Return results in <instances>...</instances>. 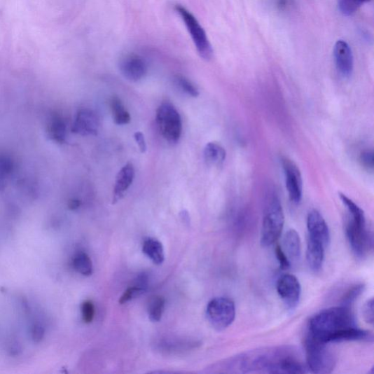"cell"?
<instances>
[{
	"label": "cell",
	"instance_id": "8992f818",
	"mask_svg": "<svg viewBox=\"0 0 374 374\" xmlns=\"http://www.w3.org/2000/svg\"><path fill=\"white\" fill-rule=\"evenodd\" d=\"M156 123L160 132L169 144H176L182 134L181 117L174 105L165 103L156 112Z\"/></svg>",
	"mask_w": 374,
	"mask_h": 374
},
{
	"label": "cell",
	"instance_id": "603a6c76",
	"mask_svg": "<svg viewBox=\"0 0 374 374\" xmlns=\"http://www.w3.org/2000/svg\"><path fill=\"white\" fill-rule=\"evenodd\" d=\"M370 0H338L339 11L345 15H351L358 11L363 5Z\"/></svg>",
	"mask_w": 374,
	"mask_h": 374
},
{
	"label": "cell",
	"instance_id": "f546056e",
	"mask_svg": "<svg viewBox=\"0 0 374 374\" xmlns=\"http://www.w3.org/2000/svg\"><path fill=\"white\" fill-rule=\"evenodd\" d=\"M275 253L281 268L283 270H287L290 268L291 262L290 260H289L282 247L277 245L275 249Z\"/></svg>",
	"mask_w": 374,
	"mask_h": 374
},
{
	"label": "cell",
	"instance_id": "52a82bcc",
	"mask_svg": "<svg viewBox=\"0 0 374 374\" xmlns=\"http://www.w3.org/2000/svg\"><path fill=\"white\" fill-rule=\"evenodd\" d=\"M207 315L214 329L219 331H224L233 324L235 319V303L227 298H215L207 305Z\"/></svg>",
	"mask_w": 374,
	"mask_h": 374
},
{
	"label": "cell",
	"instance_id": "d4e9b609",
	"mask_svg": "<svg viewBox=\"0 0 374 374\" xmlns=\"http://www.w3.org/2000/svg\"><path fill=\"white\" fill-rule=\"evenodd\" d=\"M174 82L176 86L184 93L193 97L199 96L200 92L198 89L189 79L182 76H176L174 78Z\"/></svg>",
	"mask_w": 374,
	"mask_h": 374
},
{
	"label": "cell",
	"instance_id": "d6a6232c",
	"mask_svg": "<svg viewBox=\"0 0 374 374\" xmlns=\"http://www.w3.org/2000/svg\"><path fill=\"white\" fill-rule=\"evenodd\" d=\"M134 138L141 151L145 153L147 150V146L144 134L141 132H136Z\"/></svg>",
	"mask_w": 374,
	"mask_h": 374
},
{
	"label": "cell",
	"instance_id": "9c48e42d",
	"mask_svg": "<svg viewBox=\"0 0 374 374\" xmlns=\"http://www.w3.org/2000/svg\"><path fill=\"white\" fill-rule=\"evenodd\" d=\"M277 291L286 308L295 310L300 302L301 285L298 279L291 275H284L277 283Z\"/></svg>",
	"mask_w": 374,
	"mask_h": 374
},
{
	"label": "cell",
	"instance_id": "836d02e7",
	"mask_svg": "<svg viewBox=\"0 0 374 374\" xmlns=\"http://www.w3.org/2000/svg\"><path fill=\"white\" fill-rule=\"evenodd\" d=\"M44 334L43 328L40 326H36L32 331V337L36 342L41 341Z\"/></svg>",
	"mask_w": 374,
	"mask_h": 374
},
{
	"label": "cell",
	"instance_id": "30bf717a",
	"mask_svg": "<svg viewBox=\"0 0 374 374\" xmlns=\"http://www.w3.org/2000/svg\"><path fill=\"white\" fill-rule=\"evenodd\" d=\"M118 67L122 75L132 82L142 80L148 72L146 60L136 54H128L123 57L118 63Z\"/></svg>",
	"mask_w": 374,
	"mask_h": 374
},
{
	"label": "cell",
	"instance_id": "277c9868",
	"mask_svg": "<svg viewBox=\"0 0 374 374\" xmlns=\"http://www.w3.org/2000/svg\"><path fill=\"white\" fill-rule=\"evenodd\" d=\"M284 221L282 203L277 198H274L269 202L263 217L261 240L263 247H270L279 240Z\"/></svg>",
	"mask_w": 374,
	"mask_h": 374
},
{
	"label": "cell",
	"instance_id": "4316f807",
	"mask_svg": "<svg viewBox=\"0 0 374 374\" xmlns=\"http://www.w3.org/2000/svg\"><path fill=\"white\" fill-rule=\"evenodd\" d=\"M95 309L92 301H85L82 305V316L84 322L91 323L95 317Z\"/></svg>",
	"mask_w": 374,
	"mask_h": 374
},
{
	"label": "cell",
	"instance_id": "4fadbf2b",
	"mask_svg": "<svg viewBox=\"0 0 374 374\" xmlns=\"http://www.w3.org/2000/svg\"><path fill=\"white\" fill-rule=\"evenodd\" d=\"M334 58L337 70L345 78H349L354 69L352 49L345 41H338L334 47Z\"/></svg>",
	"mask_w": 374,
	"mask_h": 374
},
{
	"label": "cell",
	"instance_id": "d6986e66",
	"mask_svg": "<svg viewBox=\"0 0 374 374\" xmlns=\"http://www.w3.org/2000/svg\"><path fill=\"white\" fill-rule=\"evenodd\" d=\"M111 108L113 121L117 125H126L131 121L130 113L127 111L122 100L118 97H113L111 100Z\"/></svg>",
	"mask_w": 374,
	"mask_h": 374
},
{
	"label": "cell",
	"instance_id": "7a4b0ae2",
	"mask_svg": "<svg viewBox=\"0 0 374 374\" xmlns=\"http://www.w3.org/2000/svg\"><path fill=\"white\" fill-rule=\"evenodd\" d=\"M305 360L307 367L314 373H331L336 364V358L326 344L317 341L307 335L305 338Z\"/></svg>",
	"mask_w": 374,
	"mask_h": 374
},
{
	"label": "cell",
	"instance_id": "1f68e13d",
	"mask_svg": "<svg viewBox=\"0 0 374 374\" xmlns=\"http://www.w3.org/2000/svg\"><path fill=\"white\" fill-rule=\"evenodd\" d=\"M276 8L280 12H288L295 6V0H274Z\"/></svg>",
	"mask_w": 374,
	"mask_h": 374
},
{
	"label": "cell",
	"instance_id": "2e32d148",
	"mask_svg": "<svg viewBox=\"0 0 374 374\" xmlns=\"http://www.w3.org/2000/svg\"><path fill=\"white\" fill-rule=\"evenodd\" d=\"M284 249L286 256L291 262L297 261L301 255V242L298 232L293 229L289 230L284 236Z\"/></svg>",
	"mask_w": 374,
	"mask_h": 374
},
{
	"label": "cell",
	"instance_id": "4dcf8cb0",
	"mask_svg": "<svg viewBox=\"0 0 374 374\" xmlns=\"http://www.w3.org/2000/svg\"><path fill=\"white\" fill-rule=\"evenodd\" d=\"M363 314L365 321L369 325H373V299L370 298L366 301L363 308Z\"/></svg>",
	"mask_w": 374,
	"mask_h": 374
},
{
	"label": "cell",
	"instance_id": "f1b7e54d",
	"mask_svg": "<svg viewBox=\"0 0 374 374\" xmlns=\"http://www.w3.org/2000/svg\"><path fill=\"white\" fill-rule=\"evenodd\" d=\"M360 162L363 167L368 171L373 169V150L367 149L361 152Z\"/></svg>",
	"mask_w": 374,
	"mask_h": 374
},
{
	"label": "cell",
	"instance_id": "6da1fadb",
	"mask_svg": "<svg viewBox=\"0 0 374 374\" xmlns=\"http://www.w3.org/2000/svg\"><path fill=\"white\" fill-rule=\"evenodd\" d=\"M309 335L323 344L343 342H372L373 333L356 326L351 307L339 305L323 310L309 323Z\"/></svg>",
	"mask_w": 374,
	"mask_h": 374
},
{
	"label": "cell",
	"instance_id": "cb8c5ba5",
	"mask_svg": "<svg viewBox=\"0 0 374 374\" xmlns=\"http://www.w3.org/2000/svg\"><path fill=\"white\" fill-rule=\"evenodd\" d=\"M365 285L363 284L354 285L349 289L341 300V305L345 307H351L356 300L363 293Z\"/></svg>",
	"mask_w": 374,
	"mask_h": 374
},
{
	"label": "cell",
	"instance_id": "3957f363",
	"mask_svg": "<svg viewBox=\"0 0 374 374\" xmlns=\"http://www.w3.org/2000/svg\"><path fill=\"white\" fill-rule=\"evenodd\" d=\"M346 235L356 257L363 258L373 249V234L368 229L366 216H352L346 224Z\"/></svg>",
	"mask_w": 374,
	"mask_h": 374
},
{
	"label": "cell",
	"instance_id": "ac0fdd59",
	"mask_svg": "<svg viewBox=\"0 0 374 374\" xmlns=\"http://www.w3.org/2000/svg\"><path fill=\"white\" fill-rule=\"evenodd\" d=\"M143 251L156 265H161L165 261L162 244L155 239L146 240L143 245Z\"/></svg>",
	"mask_w": 374,
	"mask_h": 374
},
{
	"label": "cell",
	"instance_id": "484cf974",
	"mask_svg": "<svg viewBox=\"0 0 374 374\" xmlns=\"http://www.w3.org/2000/svg\"><path fill=\"white\" fill-rule=\"evenodd\" d=\"M144 280L141 279V282L139 284V285H134L129 287L124 293L123 296L120 298V303L125 304L144 293L146 290V284Z\"/></svg>",
	"mask_w": 374,
	"mask_h": 374
},
{
	"label": "cell",
	"instance_id": "83f0119b",
	"mask_svg": "<svg viewBox=\"0 0 374 374\" xmlns=\"http://www.w3.org/2000/svg\"><path fill=\"white\" fill-rule=\"evenodd\" d=\"M12 171V163L6 157L0 156V185L9 176Z\"/></svg>",
	"mask_w": 374,
	"mask_h": 374
},
{
	"label": "cell",
	"instance_id": "ffe728a7",
	"mask_svg": "<svg viewBox=\"0 0 374 374\" xmlns=\"http://www.w3.org/2000/svg\"><path fill=\"white\" fill-rule=\"evenodd\" d=\"M165 307V299L160 296L152 297L148 303V313L152 321H159L162 319Z\"/></svg>",
	"mask_w": 374,
	"mask_h": 374
},
{
	"label": "cell",
	"instance_id": "e0dca14e",
	"mask_svg": "<svg viewBox=\"0 0 374 374\" xmlns=\"http://www.w3.org/2000/svg\"><path fill=\"white\" fill-rule=\"evenodd\" d=\"M204 159L209 165L222 166L226 161L227 153L225 148L216 142H210L204 148Z\"/></svg>",
	"mask_w": 374,
	"mask_h": 374
},
{
	"label": "cell",
	"instance_id": "9a60e30c",
	"mask_svg": "<svg viewBox=\"0 0 374 374\" xmlns=\"http://www.w3.org/2000/svg\"><path fill=\"white\" fill-rule=\"evenodd\" d=\"M326 249L320 242L308 237L307 260L310 268L314 272H319L322 268Z\"/></svg>",
	"mask_w": 374,
	"mask_h": 374
},
{
	"label": "cell",
	"instance_id": "44dd1931",
	"mask_svg": "<svg viewBox=\"0 0 374 374\" xmlns=\"http://www.w3.org/2000/svg\"><path fill=\"white\" fill-rule=\"evenodd\" d=\"M66 125L59 116H53L50 123L49 132L50 137L58 142H63L66 138Z\"/></svg>",
	"mask_w": 374,
	"mask_h": 374
},
{
	"label": "cell",
	"instance_id": "ba28073f",
	"mask_svg": "<svg viewBox=\"0 0 374 374\" xmlns=\"http://www.w3.org/2000/svg\"><path fill=\"white\" fill-rule=\"evenodd\" d=\"M282 165L289 198L293 202L298 204L303 197V179L300 169L292 160L288 158L282 159Z\"/></svg>",
	"mask_w": 374,
	"mask_h": 374
},
{
	"label": "cell",
	"instance_id": "5b68a950",
	"mask_svg": "<svg viewBox=\"0 0 374 374\" xmlns=\"http://www.w3.org/2000/svg\"><path fill=\"white\" fill-rule=\"evenodd\" d=\"M175 11L181 17L200 57L210 60L213 57V48L205 29L200 25L196 17L181 5L175 6Z\"/></svg>",
	"mask_w": 374,
	"mask_h": 374
},
{
	"label": "cell",
	"instance_id": "7402d4cb",
	"mask_svg": "<svg viewBox=\"0 0 374 374\" xmlns=\"http://www.w3.org/2000/svg\"><path fill=\"white\" fill-rule=\"evenodd\" d=\"M75 269L83 276H90L93 272V265L90 258L86 253H79L74 261Z\"/></svg>",
	"mask_w": 374,
	"mask_h": 374
},
{
	"label": "cell",
	"instance_id": "e575fe53",
	"mask_svg": "<svg viewBox=\"0 0 374 374\" xmlns=\"http://www.w3.org/2000/svg\"><path fill=\"white\" fill-rule=\"evenodd\" d=\"M80 205H81V202L79 200H74L71 202L70 207L72 209H78L80 207Z\"/></svg>",
	"mask_w": 374,
	"mask_h": 374
},
{
	"label": "cell",
	"instance_id": "5bb4252c",
	"mask_svg": "<svg viewBox=\"0 0 374 374\" xmlns=\"http://www.w3.org/2000/svg\"><path fill=\"white\" fill-rule=\"evenodd\" d=\"M135 176L134 165H125L118 173L113 187V203L122 200L133 183Z\"/></svg>",
	"mask_w": 374,
	"mask_h": 374
},
{
	"label": "cell",
	"instance_id": "7c38bea8",
	"mask_svg": "<svg viewBox=\"0 0 374 374\" xmlns=\"http://www.w3.org/2000/svg\"><path fill=\"white\" fill-rule=\"evenodd\" d=\"M99 120L97 113L88 109H81L76 117L73 132L83 136L97 135Z\"/></svg>",
	"mask_w": 374,
	"mask_h": 374
},
{
	"label": "cell",
	"instance_id": "8fae6325",
	"mask_svg": "<svg viewBox=\"0 0 374 374\" xmlns=\"http://www.w3.org/2000/svg\"><path fill=\"white\" fill-rule=\"evenodd\" d=\"M309 237L327 248L331 242V233L324 217L317 210L310 212L307 217Z\"/></svg>",
	"mask_w": 374,
	"mask_h": 374
}]
</instances>
